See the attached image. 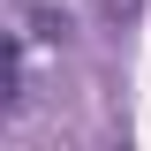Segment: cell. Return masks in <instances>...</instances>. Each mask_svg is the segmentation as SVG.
Wrapping results in <instances>:
<instances>
[{"label": "cell", "instance_id": "cell-2", "mask_svg": "<svg viewBox=\"0 0 151 151\" xmlns=\"http://www.w3.org/2000/svg\"><path fill=\"white\" fill-rule=\"evenodd\" d=\"M136 8H144V0H91L98 23H136Z\"/></svg>", "mask_w": 151, "mask_h": 151}, {"label": "cell", "instance_id": "cell-1", "mask_svg": "<svg viewBox=\"0 0 151 151\" xmlns=\"http://www.w3.org/2000/svg\"><path fill=\"white\" fill-rule=\"evenodd\" d=\"M23 23H30V38H45V45L68 38V15H53V8H23Z\"/></svg>", "mask_w": 151, "mask_h": 151}]
</instances>
